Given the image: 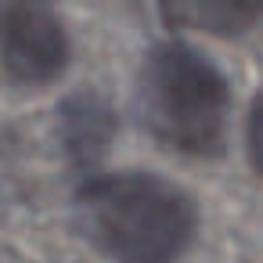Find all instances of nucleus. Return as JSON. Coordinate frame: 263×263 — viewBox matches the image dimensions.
<instances>
[{
    "mask_svg": "<svg viewBox=\"0 0 263 263\" xmlns=\"http://www.w3.org/2000/svg\"><path fill=\"white\" fill-rule=\"evenodd\" d=\"M137 108L162 148L191 159L223 152L231 87L202 51L177 40L152 47L137 80Z\"/></svg>",
    "mask_w": 263,
    "mask_h": 263,
    "instance_id": "f03ea898",
    "label": "nucleus"
},
{
    "mask_svg": "<svg viewBox=\"0 0 263 263\" xmlns=\"http://www.w3.org/2000/svg\"><path fill=\"white\" fill-rule=\"evenodd\" d=\"M72 62L69 29L40 4H0V69L18 87H47Z\"/></svg>",
    "mask_w": 263,
    "mask_h": 263,
    "instance_id": "7ed1b4c3",
    "label": "nucleus"
},
{
    "mask_svg": "<svg viewBox=\"0 0 263 263\" xmlns=\"http://www.w3.org/2000/svg\"><path fill=\"white\" fill-rule=\"evenodd\" d=\"M116 134V112L98 94H76L62 105V144L76 166H94Z\"/></svg>",
    "mask_w": 263,
    "mask_h": 263,
    "instance_id": "20e7f679",
    "label": "nucleus"
},
{
    "mask_svg": "<svg viewBox=\"0 0 263 263\" xmlns=\"http://www.w3.org/2000/svg\"><path fill=\"white\" fill-rule=\"evenodd\" d=\"M76 202L83 234L112 263H177L198 231L191 195L144 170L94 177Z\"/></svg>",
    "mask_w": 263,
    "mask_h": 263,
    "instance_id": "f257e3e1",
    "label": "nucleus"
},
{
    "mask_svg": "<svg viewBox=\"0 0 263 263\" xmlns=\"http://www.w3.org/2000/svg\"><path fill=\"white\" fill-rule=\"evenodd\" d=\"M245 152H249L252 173L263 180V94L249 105V116H245Z\"/></svg>",
    "mask_w": 263,
    "mask_h": 263,
    "instance_id": "423d86ee",
    "label": "nucleus"
},
{
    "mask_svg": "<svg viewBox=\"0 0 263 263\" xmlns=\"http://www.w3.org/2000/svg\"><path fill=\"white\" fill-rule=\"evenodd\" d=\"M170 18H184L187 26L209 29V33H241L263 18V8H173Z\"/></svg>",
    "mask_w": 263,
    "mask_h": 263,
    "instance_id": "39448f33",
    "label": "nucleus"
}]
</instances>
